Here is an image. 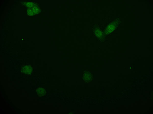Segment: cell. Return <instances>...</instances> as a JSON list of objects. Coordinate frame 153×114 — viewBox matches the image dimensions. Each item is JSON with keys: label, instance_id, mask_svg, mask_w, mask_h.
<instances>
[{"label": "cell", "instance_id": "3957f363", "mask_svg": "<svg viewBox=\"0 0 153 114\" xmlns=\"http://www.w3.org/2000/svg\"><path fill=\"white\" fill-rule=\"evenodd\" d=\"M31 68L29 66H26L23 68V71L25 74H29L31 73L32 71Z\"/></svg>", "mask_w": 153, "mask_h": 114}, {"label": "cell", "instance_id": "7a4b0ae2", "mask_svg": "<svg viewBox=\"0 0 153 114\" xmlns=\"http://www.w3.org/2000/svg\"><path fill=\"white\" fill-rule=\"evenodd\" d=\"M37 93L39 96L44 97L46 94V90L44 88H39L37 90Z\"/></svg>", "mask_w": 153, "mask_h": 114}, {"label": "cell", "instance_id": "6da1fadb", "mask_svg": "<svg viewBox=\"0 0 153 114\" xmlns=\"http://www.w3.org/2000/svg\"><path fill=\"white\" fill-rule=\"evenodd\" d=\"M83 80L85 83L91 82L93 80L92 74L90 71H86L83 74Z\"/></svg>", "mask_w": 153, "mask_h": 114}]
</instances>
